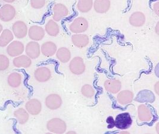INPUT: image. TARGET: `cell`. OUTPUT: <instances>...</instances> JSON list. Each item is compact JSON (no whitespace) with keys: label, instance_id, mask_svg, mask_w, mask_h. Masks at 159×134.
Returning <instances> with one entry per match:
<instances>
[{"label":"cell","instance_id":"obj_26","mask_svg":"<svg viewBox=\"0 0 159 134\" xmlns=\"http://www.w3.org/2000/svg\"><path fill=\"white\" fill-rule=\"evenodd\" d=\"M45 31L49 35L56 36L58 35L60 29L56 21L50 20L45 25Z\"/></svg>","mask_w":159,"mask_h":134},{"label":"cell","instance_id":"obj_25","mask_svg":"<svg viewBox=\"0 0 159 134\" xmlns=\"http://www.w3.org/2000/svg\"><path fill=\"white\" fill-rule=\"evenodd\" d=\"M56 56L61 62L66 63L70 60L71 58V53L69 49L65 47H62L58 49L56 53Z\"/></svg>","mask_w":159,"mask_h":134},{"label":"cell","instance_id":"obj_19","mask_svg":"<svg viewBox=\"0 0 159 134\" xmlns=\"http://www.w3.org/2000/svg\"><path fill=\"white\" fill-rule=\"evenodd\" d=\"M104 86L107 91L116 94L122 88V84L119 80H107L104 83Z\"/></svg>","mask_w":159,"mask_h":134},{"label":"cell","instance_id":"obj_3","mask_svg":"<svg viewBox=\"0 0 159 134\" xmlns=\"http://www.w3.org/2000/svg\"><path fill=\"white\" fill-rule=\"evenodd\" d=\"M88 28V23L84 17H78L75 19L70 25V31L75 34H80L85 32Z\"/></svg>","mask_w":159,"mask_h":134},{"label":"cell","instance_id":"obj_12","mask_svg":"<svg viewBox=\"0 0 159 134\" xmlns=\"http://www.w3.org/2000/svg\"><path fill=\"white\" fill-rule=\"evenodd\" d=\"M29 38L35 41H41L45 36V30L42 27L34 25L30 27L28 32Z\"/></svg>","mask_w":159,"mask_h":134},{"label":"cell","instance_id":"obj_32","mask_svg":"<svg viewBox=\"0 0 159 134\" xmlns=\"http://www.w3.org/2000/svg\"><path fill=\"white\" fill-rule=\"evenodd\" d=\"M2 30H3V27H2V25L0 24V35H1V32H2Z\"/></svg>","mask_w":159,"mask_h":134},{"label":"cell","instance_id":"obj_30","mask_svg":"<svg viewBox=\"0 0 159 134\" xmlns=\"http://www.w3.org/2000/svg\"><path fill=\"white\" fill-rule=\"evenodd\" d=\"M30 5L35 9H40L44 6L45 0H30Z\"/></svg>","mask_w":159,"mask_h":134},{"label":"cell","instance_id":"obj_2","mask_svg":"<svg viewBox=\"0 0 159 134\" xmlns=\"http://www.w3.org/2000/svg\"><path fill=\"white\" fill-rule=\"evenodd\" d=\"M16 11L15 7L10 4H5L0 8V19L2 21L8 22L15 18Z\"/></svg>","mask_w":159,"mask_h":134},{"label":"cell","instance_id":"obj_8","mask_svg":"<svg viewBox=\"0 0 159 134\" xmlns=\"http://www.w3.org/2000/svg\"><path fill=\"white\" fill-rule=\"evenodd\" d=\"M25 52L30 58L35 59L39 56L41 51L39 44L35 41L28 43L25 48Z\"/></svg>","mask_w":159,"mask_h":134},{"label":"cell","instance_id":"obj_24","mask_svg":"<svg viewBox=\"0 0 159 134\" xmlns=\"http://www.w3.org/2000/svg\"><path fill=\"white\" fill-rule=\"evenodd\" d=\"M14 116L19 124L23 125L26 123L29 119V114L28 112L23 108L16 110L14 112Z\"/></svg>","mask_w":159,"mask_h":134},{"label":"cell","instance_id":"obj_27","mask_svg":"<svg viewBox=\"0 0 159 134\" xmlns=\"http://www.w3.org/2000/svg\"><path fill=\"white\" fill-rule=\"evenodd\" d=\"M93 6V0H78L77 7L82 13L89 12Z\"/></svg>","mask_w":159,"mask_h":134},{"label":"cell","instance_id":"obj_5","mask_svg":"<svg viewBox=\"0 0 159 134\" xmlns=\"http://www.w3.org/2000/svg\"><path fill=\"white\" fill-rule=\"evenodd\" d=\"M24 50V44L19 41H15L10 43L7 47L8 55L12 57H16L21 55Z\"/></svg>","mask_w":159,"mask_h":134},{"label":"cell","instance_id":"obj_18","mask_svg":"<svg viewBox=\"0 0 159 134\" xmlns=\"http://www.w3.org/2000/svg\"><path fill=\"white\" fill-rule=\"evenodd\" d=\"M72 41L76 47L82 49L88 44L89 38L86 35L75 34L72 36Z\"/></svg>","mask_w":159,"mask_h":134},{"label":"cell","instance_id":"obj_11","mask_svg":"<svg viewBox=\"0 0 159 134\" xmlns=\"http://www.w3.org/2000/svg\"><path fill=\"white\" fill-rule=\"evenodd\" d=\"M62 104L61 97L57 94H51L45 99V104L51 110H56Z\"/></svg>","mask_w":159,"mask_h":134},{"label":"cell","instance_id":"obj_6","mask_svg":"<svg viewBox=\"0 0 159 134\" xmlns=\"http://www.w3.org/2000/svg\"><path fill=\"white\" fill-rule=\"evenodd\" d=\"M70 70L75 75H81L85 70V65L84 60L80 57H75L70 63Z\"/></svg>","mask_w":159,"mask_h":134},{"label":"cell","instance_id":"obj_31","mask_svg":"<svg viewBox=\"0 0 159 134\" xmlns=\"http://www.w3.org/2000/svg\"><path fill=\"white\" fill-rule=\"evenodd\" d=\"M3 1L6 2H8V3H12V2H15L16 0H3Z\"/></svg>","mask_w":159,"mask_h":134},{"label":"cell","instance_id":"obj_10","mask_svg":"<svg viewBox=\"0 0 159 134\" xmlns=\"http://www.w3.org/2000/svg\"><path fill=\"white\" fill-rule=\"evenodd\" d=\"M69 13L67 8L62 4H57L53 7V19L54 21H60Z\"/></svg>","mask_w":159,"mask_h":134},{"label":"cell","instance_id":"obj_4","mask_svg":"<svg viewBox=\"0 0 159 134\" xmlns=\"http://www.w3.org/2000/svg\"><path fill=\"white\" fill-rule=\"evenodd\" d=\"M132 122V120L130 114L129 113H124L117 116L114 124L118 129H126L130 127Z\"/></svg>","mask_w":159,"mask_h":134},{"label":"cell","instance_id":"obj_17","mask_svg":"<svg viewBox=\"0 0 159 134\" xmlns=\"http://www.w3.org/2000/svg\"><path fill=\"white\" fill-rule=\"evenodd\" d=\"M14 39L13 32L8 29L3 30L0 35V47H5Z\"/></svg>","mask_w":159,"mask_h":134},{"label":"cell","instance_id":"obj_16","mask_svg":"<svg viewBox=\"0 0 159 134\" xmlns=\"http://www.w3.org/2000/svg\"><path fill=\"white\" fill-rule=\"evenodd\" d=\"M110 5V0H95L94 10L98 13H105L109 11Z\"/></svg>","mask_w":159,"mask_h":134},{"label":"cell","instance_id":"obj_23","mask_svg":"<svg viewBox=\"0 0 159 134\" xmlns=\"http://www.w3.org/2000/svg\"><path fill=\"white\" fill-rule=\"evenodd\" d=\"M8 84L12 88H17L21 84L22 76L20 73L13 72L8 75L7 78Z\"/></svg>","mask_w":159,"mask_h":134},{"label":"cell","instance_id":"obj_13","mask_svg":"<svg viewBox=\"0 0 159 134\" xmlns=\"http://www.w3.org/2000/svg\"><path fill=\"white\" fill-rule=\"evenodd\" d=\"M51 72L49 69L45 67H39L35 71L34 76L36 80L40 82H45L51 78Z\"/></svg>","mask_w":159,"mask_h":134},{"label":"cell","instance_id":"obj_15","mask_svg":"<svg viewBox=\"0 0 159 134\" xmlns=\"http://www.w3.org/2000/svg\"><path fill=\"white\" fill-rule=\"evenodd\" d=\"M145 22V16L142 12H137L130 16L129 23L135 27H140L144 25Z\"/></svg>","mask_w":159,"mask_h":134},{"label":"cell","instance_id":"obj_1","mask_svg":"<svg viewBox=\"0 0 159 134\" xmlns=\"http://www.w3.org/2000/svg\"><path fill=\"white\" fill-rule=\"evenodd\" d=\"M49 131L55 134H63L66 130L65 122L60 119L54 118L50 120L47 125Z\"/></svg>","mask_w":159,"mask_h":134},{"label":"cell","instance_id":"obj_28","mask_svg":"<svg viewBox=\"0 0 159 134\" xmlns=\"http://www.w3.org/2000/svg\"><path fill=\"white\" fill-rule=\"evenodd\" d=\"M82 94L88 98H91L94 96L95 90L94 88L89 85H85L82 86L81 90Z\"/></svg>","mask_w":159,"mask_h":134},{"label":"cell","instance_id":"obj_9","mask_svg":"<svg viewBox=\"0 0 159 134\" xmlns=\"http://www.w3.org/2000/svg\"><path fill=\"white\" fill-rule=\"evenodd\" d=\"M27 112L32 115H37L41 112L42 105L41 102L36 99H31L26 103Z\"/></svg>","mask_w":159,"mask_h":134},{"label":"cell","instance_id":"obj_7","mask_svg":"<svg viewBox=\"0 0 159 134\" xmlns=\"http://www.w3.org/2000/svg\"><path fill=\"white\" fill-rule=\"evenodd\" d=\"M13 34L18 39H22L27 35L28 27L23 21H17L12 26Z\"/></svg>","mask_w":159,"mask_h":134},{"label":"cell","instance_id":"obj_22","mask_svg":"<svg viewBox=\"0 0 159 134\" xmlns=\"http://www.w3.org/2000/svg\"><path fill=\"white\" fill-rule=\"evenodd\" d=\"M117 101L122 104L125 105L131 103L134 99V94L130 91H123L117 95Z\"/></svg>","mask_w":159,"mask_h":134},{"label":"cell","instance_id":"obj_21","mask_svg":"<svg viewBox=\"0 0 159 134\" xmlns=\"http://www.w3.org/2000/svg\"><path fill=\"white\" fill-rule=\"evenodd\" d=\"M138 112L139 120L143 122H149L152 119V113L147 106L143 104L140 105L138 107Z\"/></svg>","mask_w":159,"mask_h":134},{"label":"cell","instance_id":"obj_29","mask_svg":"<svg viewBox=\"0 0 159 134\" xmlns=\"http://www.w3.org/2000/svg\"><path fill=\"white\" fill-rule=\"evenodd\" d=\"M10 65V60L7 57L0 54V71H4L8 69Z\"/></svg>","mask_w":159,"mask_h":134},{"label":"cell","instance_id":"obj_14","mask_svg":"<svg viewBox=\"0 0 159 134\" xmlns=\"http://www.w3.org/2000/svg\"><path fill=\"white\" fill-rule=\"evenodd\" d=\"M13 64L17 68H28L31 65L32 61L28 56L20 55L13 59Z\"/></svg>","mask_w":159,"mask_h":134},{"label":"cell","instance_id":"obj_20","mask_svg":"<svg viewBox=\"0 0 159 134\" xmlns=\"http://www.w3.org/2000/svg\"><path fill=\"white\" fill-rule=\"evenodd\" d=\"M41 53L43 56L46 57H51L56 53L57 46L52 42L48 41L43 43L41 46Z\"/></svg>","mask_w":159,"mask_h":134}]
</instances>
